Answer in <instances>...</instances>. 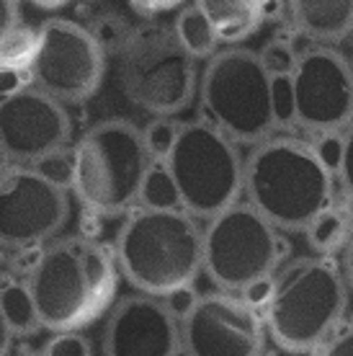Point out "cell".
<instances>
[{"label": "cell", "mask_w": 353, "mask_h": 356, "mask_svg": "<svg viewBox=\"0 0 353 356\" xmlns=\"http://www.w3.org/2000/svg\"><path fill=\"white\" fill-rule=\"evenodd\" d=\"M26 286L42 328L52 333L85 328L116 297L119 266L114 248L80 235L47 243L28 268Z\"/></svg>", "instance_id": "obj_1"}, {"label": "cell", "mask_w": 353, "mask_h": 356, "mask_svg": "<svg viewBox=\"0 0 353 356\" xmlns=\"http://www.w3.org/2000/svg\"><path fill=\"white\" fill-rule=\"evenodd\" d=\"M243 194L276 230H307L336 202V173L322 163L312 143L268 137L247 152Z\"/></svg>", "instance_id": "obj_2"}, {"label": "cell", "mask_w": 353, "mask_h": 356, "mask_svg": "<svg viewBox=\"0 0 353 356\" xmlns=\"http://www.w3.org/2000/svg\"><path fill=\"white\" fill-rule=\"evenodd\" d=\"M124 279L147 297L194 286L204 271V227L183 209H142L124 220L114 243Z\"/></svg>", "instance_id": "obj_3"}, {"label": "cell", "mask_w": 353, "mask_h": 356, "mask_svg": "<svg viewBox=\"0 0 353 356\" xmlns=\"http://www.w3.org/2000/svg\"><path fill=\"white\" fill-rule=\"evenodd\" d=\"M345 305L348 286L340 266L330 259L302 256L274 274V297L263 323L279 348L307 354L340 328Z\"/></svg>", "instance_id": "obj_4"}, {"label": "cell", "mask_w": 353, "mask_h": 356, "mask_svg": "<svg viewBox=\"0 0 353 356\" xmlns=\"http://www.w3.org/2000/svg\"><path fill=\"white\" fill-rule=\"evenodd\" d=\"M72 194L98 217H119L140 204L152 158L142 129L126 119H104L72 145Z\"/></svg>", "instance_id": "obj_5"}, {"label": "cell", "mask_w": 353, "mask_h": 356, "mask_svg": "<svg viewBox=\"0 0 353 356\" xmlns=\"http://www.w3.org/2000/svg\"><path fill=\"white\" fill-rule=\"evenodd\" d=\"M199 104L206 124L238 145H258L274 137V78L258 52L245 47L220 49L199 75Z\"/></svg>", "instance_id": "obj_6"}, {"label": "cell", "mask_w": 353, "mask_h": 356, "mask_svg": "<svg viewBox=\"0 0 353 356\" xmlns=\"http://www.w3.org/2000/svg\"><path fill=\"white\" fill-rule=\"evenodd\" d=\"M119 86L129 104L152 116H176L199 93L196 60L178 44L173 26L142 24L119 52Z\"/></svg>", "instance_id": "obj_7"}, {"label": "cell", "mask_w": 353, "mask_h": 356, "mask_svg": "<svg viewBox=\"0 0 353 356\" xmlns=\"http://www.w3.org/2000/svg\"><path fill=\"white\" fill-rule=\"evenodd\" d=\"M165 165L176 181L181 209L196 220H212L243 196L245 158L238 143L204 119L181 124Z\"/></svg>", "instance_id": "obj_8"}, {"label": "cell", "mask_w": 353, "mask_h": 356, "mask_svg": "<svg viewBox=\"0 0 353 356\" xmlns=\"http://www.w3.org/2000/svg\"><path fill=\"white\" fill-rule=\"evenodd\" d=\"M286 256L281 232L247 202L204 225V271L220 292L238 294L261 276H274Z\"/></svg>", "instance_id": "obj_9"}, {"label": "cell", "mask_w": 353, "mask_h": 356, "mask_svg": "<svg viewBox=\"0 0 353 356\" xmlns=\"http://www.w3.org/2000/svg\"><path fill=\"white\" fill-rule=\"evenodd\" d=\"M39 54L31 65L34 88L60 104H83L104 83L106 52L90 29L70 18H49L39 26Z\"/></svg>", "instance_id": "obj_10"}, {"label": "cell", "mask_w": 353, "mask_h": 356, "mask_svg": "<svg viewBox=\"0 0 353 356\" xmlns=\"http://www.w3.org/2000/svg\"><path fill=\"white\" fill-rule=\"evenodd\" d=\"M294 124L309 134H340L353 124V65L336 47L302 49L292 72Z\"/></svg>", "instance_id": "obj_11"}, {"label": "cell", "mask_w": 353, "mask_h": 356, "mask_svg": "<svg viewBox=\"0 0 353 356\" xmlns=\"http://www.w3.org/2000/svg\"><path fill=\"white\" fill-rule=\"evenodd\" d=\"M67 217V191L52 186L34 168L13 165L0 173V248H42L54 241Z\"/></svg>", "instance_id": "obj_12"}, {"label": "cell", "mask_w": 353, "mask_h": 356, "mask_svg": "<svg viewBox=\"0 0 353 356\" xmlns=\"http://www.w3.org/2000/svg\"><path fill=\"white\" fill-rule=\"evenodd\" d=\"M263 343V312L247 307L238 294H199L181 321L183 356H261Z\"/></svg>", "instance_id": "obj_13"}, {"label": "cell", "mask_w": 353, "mask_h": 356, "mask_svg": "<svg viewBox=\"0 0 353 356\" xmlns=\"http://www.w3.org/2000/svg\"><path fill=\"white\" fill-rule=\"evenodd\" d=\"M70 137L67 108L44 90L31 86L0 101V155L13 165H34L39 158L67 147Z\"/></svg>", "instance_id": "obj_14"}, {"label": "cell", "mask_w": 353, "mask_h": 356, "mask_svg": "<svg viewBox=\"0 0 353 356\" xmlns=\"http://www.w3.org/2000/svg\"><path fill=\"white\" fill-rule=\"evenodd\" d=\"M181 354V321L163 300L147 294H129L111 307L104 328V356Z\"/></svg>", "instance_id": "obj_15"}, {"label": "cell", "mask_w": 353, "mask_h": 356, "mask_svg": "<svg viewBox=\"0 0 353 356\" xmlns=\"http://www.w3.org/2000/svg\"><path fill=\"white\" fill-rule=\"evenodd\" d=\"M289 24L299 36L330 47L353 31V0H284Z\"/></svg>", "instance_id": "obj_16"}, {"label": "cell", "mask_w": 353, "mask_h": 356, "mask_svg": "<svg viewBox=\"0 0 353 356\" xmlns=\"http://www.w3.org/2000/svg\"><path fill=\"white\" fill-rule=\"evenodd\" d=\"M220 39V44L238 47L261 29L265 18L263 3L258 0H194Z\"/></svg>", "instance_id": "obj_17"}, {"label": "cell", "mask_w": 353, "mask_h": 356, "mask_svg": "<svg viewBox=\"0 0 353 356\" xmlns=\"http://www.w3.org/2000/svg\"><path fill=\"white\" fill-rule=\"evenodd\" d=\"M307 243L309 248L315 250V256L327 259L333 253H343V248L348 245L353 235V212L351 204H333L325 207L322 212L307 225Z\"/></svg>", "instance_id": "obj_18"}, {"label": "cell", "mask_w": 353, "mask_h": 356, "mask_svg": "<svg viewBox=\"0 0 353 356\" xmlns=\"http://www.w3.org/2000/svg\"><path fill=\"white\" fill-rule=\"evenodd\" d=\"M173 34H176L178 44L194 60H212L214 54L220 52V39L194 3L178 10L176 21H173Z\"/></svg>", "instance_id": "obj_19"}, {"label": "cell", "mask_w": 353, "mask_h": 356, "mask_svg": "<svg viewBox=\"0 0 353 356\" xmlns=\"http://www.w3.org/2000/svg\"><path fill=\"white\" fill-rule=\"evenodd\" d=\"M0 315L13 336H34L42 328L34 297L26 282H6L0 284Z\"/></svg>", "instance_id": "obj_20"}, {"label": "cell", "mask_w": 353, "mask_h": 356, "mask_svg": "<svg viewBox=\"0 0 353 356\" xmlns=\"http://www.w3.org/2000/svg\"><path fill=\"white\" fill-rule=\"evenodd\" d=\"M39 29L16 24L0 36V67L13 70H31L36 54H39Z\"/></svg>", "instance_id": "obj_21"}, {"label": "cell", "mask_w": 353, "mask_h": 356, "mask_svg": "<svg viewBox=\"0 0 353 356\" xmlns=\"http://www.w3.org/2000/svg\"><path fill=\"white\" fill-rule=\"evenodd\" d=\"M142 209H181L176 181L170 176L165 163H152L147 176L142 181L140 204Z\"/></svg>", "instance_id": "obj_22"}, {"label": "cell", "mask_w": 353, "mask_h": 356, "mask_svg": "<svg viewBox=\"0 0 353 356\" xmlns=\"http://www.w3.org/2000/svg\"><path fill=\"white\" fill-rule=\"evenodd\" d=\"M178 134H181V122H176L173 116H155L150 124L142 129V140H145L152 163L168 161V155L178 143Z\"/></svg>", "instance_id": "obj_23"}, {"label": "cell", "mask_w": 353, "mask_h": 356, "mask_svg": "<svg viewBox=\"0 0 353 356\" xmlns=\"http://www.w3.org/2000/svg\"><path fill=\"white\" fill-rule=\"evenodd\" d=\"M265 72L271 78H292L294 67H297V57L299 52L294 49L292 39H271L268 44L258 52Z\"/></svg>", "instance_id": "obj_24"}, {"label": "cell", "mask_w": 353, "mask_h": 356, "mask_svg": "<svg viewBox=\"0 0 353 356\" xmlns=\"http://www.w3.org/2000/svg\"><path fill=\"white\" fill-rule=\"evenodd\" d=\"M28 168H34L39 176L49 181L52 186L57 188H72V173H75V165H72V147H62V150H54L44 158H39L34 165H28Z\"/></svg>", "instance_id": "obj_25"}, {"label": "cell", "mask_w": 353, "mask_h": 356, "mask_svg": "<svg viewBox=\"0 0 353 356\" xmlns=\"http://www.w3.org/2000/svg\"><path fill=\"white\" fill-rule=\"evenodd\" d=\"M129 31H132V29L126 26L119 16H101L96 21V26L90 29V34L96 36V42L101 44V49L106 54L122 52L124 42L129 39Z\"/></svg>", "instance_id": "obj_26"}, {"label": "cell", "mask_w": 353, "mask_h": 356, "mask_svg": "<svg viewBox=\"0 0 353 356\" xmlns=\"http://www.w3.org/2000/svg\"><path fill=\"white\" fill-rule=\"evenodd\" d=\"M47 356H93L90 341L80 330H67V333H54L49 343L44 346Z\"/></svg>", "instance_id": "obj_27"}, {"label": "cell", "mask_w": 353, "mask_h": 356, "mask_svg": "<svg viewBox=\"0 0 353 356\" xmlns=\"http://www.w3.org/2000/svg\"><path fill=\"white\" fill-rule=\"evenodd\" d=\"M338 186L343 191L345 202L353 207V124L343 132V147H340V161H338Z\"/></svg>", "instance_id": "obj_28"}, {"label": "cell", "mask_w": 353, "mask_h": 356, "mask_svg": "<svg viewBox=\"0 0 353 356\" xmlns=\"http://www.w3.org/2000/svg\"><path fill=\"white\" fill-rule=\"evenodd\" d=\"M274 114H276V124L279 127L294 124L292 78H274Z\"/></svg>", "instance_id": "obj_29"}, {"label": "cell", "mask_w": 353, "mask_h": 356, "mask_svg": "<svg viewBox=\"0 0 353 356\" xmlns=\"http://www.w3.org/2000/svg\"><path fill=\"white\" fill-rule=\"evenodd\" d=\"M238 297L247 307H253V310H258V312H265L271 297H274V276H261L256 282H250L247 286L240 289Z\"/></svg>", "instance_id": "obj_30"}, {"label": "cell", "mask_w": 353, "mask_h": 356, "mask_svg": "<svg viewBox=\"0 0 353 356\" xmlns=\"http://www.w3.org/2000/svg\"><path fill=\"white\" fill-rule=\"evenodd\" d=\"M312 356H353V325L338 328L327 341H322Z\"/></svg>", "instance_id": "obj_31"}, {"label": "cell", "mask_w": 353, "mask_h": 356, "mask_svg": "<svg viewBox=\"0 0 353 356\" xmlns=\"http://www.w3.org/2000/svg\"><path fill=\"white\" fill-rule=\"evenodd\" d=\"M31 72L28 70H13V67H0V101L16 96L21 90L31 88Z\"/></svg>", "instance_id": "obj_32"}, {"label": "cell", "mask_w": 353, "mask_h": 356, "mask_svg": "<svg viewBox=\"0 0 353 356\" xmlns=\"http://www.w3.org/2000/svg\"><path fill=\"white\" fill-rule=\"evenodd\" d=\"M196 300H199V294L194 292V286H186V289H178V292L168 294V297H163L165 307L176 315L178 321H183L186 315L194 310Z\"/></svg>", "instance_id": "obj_33"}, {"label": "cell", "mask_w": 353, "mask_h": 356, "mask_svg": "<svg viewBox=\"0 0 353 356\" xmlns=\"http://www.w3.org/2000/svg\"><path fill=\"white\" fill-rule=\"evenodd\" d=\"M188 0H132V6L140 13H147V16H155V13H165V10L181 8Z\"/></svg>", "instance_id": "obj_34"}, {"label": "cell", "mask_w": 353, "mask_h": 356, "mask_svg": "<svg viewBox=\"0 0 353 356\" xmlns=\"http://www.w3.org/2000/svg\"><path fill=\"white\" fill-rule=\"evenodd\" d=\"M18 24V3L16 0H0V36L10 26Z\"/></svg>", "instance_id": "obj_35"}, {"label": "cell", "mask_w": 353, "mask_h": 356, "mask_svg": "<svg viewBox=\"0 0 353 356\" xmlns=\"http://www.w3.org/2000/svg\"><path fill=\"white\" fill-rule=\"evenodd\" d=\"M340 271H343V279H345V286H348V292H353V235H351V241H348V245L343 248Z\"/></svg>", "instance_id": "obj_36"}, {"label": "cell", "mask_w": 353, "mask_h": 356, "mask_svg": "<svg viewBox=\"0 0 353 356\" xmlns=\"http://www.w3.org/2000/svg\"><path fill=\"white\" fill-rule=\"evenodd\" d=\"M10 341H13V333L8 330V325H6V321H3V315H0V356H8Z\"/></svg>", "instance_id": "obj_37"}, {"label": "cell", "mask_w": 353, "mask_h": 356, "mask_svg": "<svg viewBox=\"0 0 353 356\" xmlns=\"http://www.w3.org/2000/svg\"><path fill=\"white\" fill-rule=\"evenodd\" d=\"M36 8H44V10H54V8H62L67 0H31Z\"/></svg>", "instance_id": "obj_38"}, {"label": "cell", "mask_w": 353, "mask_h": 356, "mask_svg": "<svg viewBox=\"0 0 353 356\" xmlns=\"http://www.w3.org/2000/svg\"><path fill=\"white\" fill-rule=\"evenodd\" d=\"M24 356H47L44 351H28V354H24Z\"/></svg>", "instance_id": "obj_39"}, {"label": "cell", "mask_w": 353, "mask_h": 356, "mask_svg": "<svg viewBox=\"0 0 353 356\" xmlns=\"http://www.w3.org/2000/svg\"><path fill=\"white\" fill-rule=\"evenodd\" d=\"M258 3H263V8H265V13H268V6H271V0H258ZM268 18V16H265Z\"/></svg>", "instance_id": "obj_40"}]
</instances>
